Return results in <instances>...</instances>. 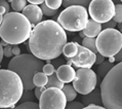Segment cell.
<instances>
[{
	"label": "cell",
	"mask_w": 122,
	"mask_h": 109,
	"mask_svg": "<svg viewBox=\"0 0 122 109\" xmlns=\"http://www.w3.org/2000/svg\"><path fill=\"white\" fill-rule=\"evenodd\" d=\"M56 74L61 81H63L64 83H69L74 80L76 75V71L74 70L73 67H71V65L65 64V65H61L57 68Z\"/></svg>",
	"instance_id": "13"
},
{
	"label": "cell",
	"mask_w": 122,
	"mask_h": 109,
	"mask_svg": "<svg viewBox=\"0 0 122 109\" xmlns=\"http://www.w3.org/2000/svg\"><path fill=\"white\" fill-rule=\"evenodd\" d=\"M66 107L68 109H82L84 108V105L80 102H76V101H70V103H68V105H66Z\"/></svg>",
	"instance_id": "29"
},
{
	"label": "cell",
	"mask_w": 122,
	"mask_h": 109,
	"mask_svg": "<svg viewBox=\"0 0 122 109\" xmlns=\"http://www.w3.org/2000/svg\"><path fill=\"white\" fill-rule=\"evenodd\" d=\"M28 2H30L31 4H36V5H38V4H41V3L44 2V0H27Z\"/></svg>",
	"instance_id": "40"
},
{
	"label": "cell",
	"mask_w": 122,
	"mask_h": 109,
	"mask_svg": "<svg viewBox=\"0 0 122 109\" xmlns=\"http://www.w3.org/2000/svg\"><path fill=\"white\" fill-rule=\"evenodd\" d=\"M82 45L84 47H86V49H90L91 52H93L94 54L99 53L97 52V38L96 37H87V36H85L82 39Z\"/></svg>",
	"instance_id": "19"
},
{
	"label": "cell",
	"mask_w": 122,
	"mask_h": 109,
	"mask_svg": "<svg viewBox=\"0 0 122 109\" xmlns=\"http://www.w3.org/2000/svg\"><path fill=\"white\" fill-rule=\"evenodd\" d=\"M115 61H118V62H120V61H122V47L120 49V50L118 52V54H116L114 57H112Z\"/></svg>",
	"instance_id": "36"
},
{
	"label": "cell",
	"mask_w": 122,
	"mask_h": 109,
	"mask_svg": "<svg viewBox=\"0 0 122 109\" xmlns=\"http://www.w3.org/2000/svg\"><path fill=\"white\" fill-rule=\"evenodd\" d=\"M53 60H55L53 61V65H56V66H59V65L61 66V64H63V62H64V61L62 59H60L59 57L56 58V59H53Z\"/></svg>",
	"instance_id": "39"
},
{
	"label": "cell",
	"mask_w": 122,
	"mask_h": 109,
	"mask_svg": "<svg viewBox=\"0 0 122 109\" xmlns=\"http://www.w3.org/2000/svg\"><path fill=\"white\" fill-rule=\"evenodd\" d=\"M43 60L35 57L34 54H18L12 58L8 64L7 69L15 72L23 81L24 90H33V77L36 72L42 70Z\"/></svg>",
	"instance_id": "5"
},
{
	"label": "cell",
	"mask_w": 122,
	"mask_h": 109,
	"mask_svg": "<svg viewBox=\"0 0 122 109\" xmlns=\"http://www.w3.org/2000/svg\"><path fill=\"white\" fill-rule=\"evenodd\" d=\"M3 49H2V45H1V43H0V63L2 62V59H3Z\"/></svg>",
	"instance_id": "41"
},
{
	"label": "cell",
	"mask_w": 122,
	"mask_h": 109,
	"mask_svg": "<svg viewBox=\"0 0 122 109\" xmlns=\"http://www.w3.org/2000/svg\"><path fill=\"white\" fill-rule=\"evenodd\" d=\"M118 29H119V31L122 33V23H118Z\"/></svg>",
	"instance_id": "43"
},
{
	"label": "cell",
	"mask_w": 122,
	"mask_h": 109,
	"mask_svg": "<svg viewBox=\"0 0 122 109\" xmlns=\"http://www.w3.org/2000/svg\"><path fill=\"white\" fill-rule=\"evenodd\" d=\"M11 7L15 11H22L27 5V0H11Z\"/></svg>",
	"instance_id": "23"
},
{
	"label": "cell",
	"mask_w": 122,
	"mask_h": 109,
	"mask_svg": "<svg viewBox=\"0 0 122 109\" xmlns=\"http://www.w3.org/2000/svg\"><path fill=\"white\" fill-rule=\"evenodd\" d=\"M117 25V23L114 21L113 19L110 20V21H108L106 23H104V25H102V28L103 29H108V28H115Z\"/></svg>",
	"instance_id": "31"
},
{
	"label": "cell",
	"mask_w": 122,
	"mask_h": 109,
	"mask_svg": "<svg viewBox=\"0 0 122 109\" xmlns=\"http://www.w3.org/2000/svg\"><path fill=\"white\" fill-rule=\"evenodd\" d=\"M3 56H5V57H11L12 56V46L11 45H6L4 46V49H3Z\"/></svg>",
	"instance_id": "32"
},
{
	"label": "cell",
	"mask_w": 122,
	"mask_h": 109,
	"mask_svg": "<svg viewBox=\"0 0 122 109\" xmlns=\"http://www.w3.org/2000/svg\"><path fill=\"white\" fill-rule=\"evenodd\" d=\"M42 71L43 73H45L47 76L51 75L52 73H55V66H53V64H45V65H43L42 67Z\"/></svg>",
	"instance_id": "28"
},
{
	"label": "cell",
	"mask_w": 122,
	"mask_h": 109,
	"mask_svg": "<svg viewBox=\"0 0 122 109\" xmlns=\"http://www.w3.org/2000/svg\"><path fill=\"white\" fill-rule=\"evenodd\" d=\"M120 1H121V2H122V0H120Z\"/></svg>",
	"instance_id": "46"
},
{
	"label": "cell",
	"mask_w": 122,
	"mask_h": 109,
	"mask_svg": "<svg viewBox=\"0 0 122 109\" xmlns=\"http://www.w3.org/2000/svg\"><path fill=\"white\" fill-rule=\"evenodd\" d=\"M97 74L90 68H79L73 80V87L81 95L88 94L97 87Z\"/></svg>",
	"instance_id": "10"
},
{
	"label": "cell",
	"mask_w": 122,
	"mask_h": 109,
	"mask_svg": "<svg viewBox=\"0 0 122 109\" xmlns=\"http://www.w3.org/2000/svg\"><path fill=\"white\" fill-rule=\"evenodd\" d=\"M78 52V43L77 42H69L66 43L63 49V54L66 58H72Z\"/></svg>",
	"instance_id": "16"
},
{
	"label": "cell",
	"mask_w": 122,
	"mask_h": 109,
	"mask_svg": "<svg viewBox=\"0 0 122 109\" xmlns=\"http://www.w3.org/2000/svg\"><path fill=\"white\" fill-rule=\"evenodd\" d=\"M62 91L64 92V94H65L66 99H67L68 102L73 101L74 99L77 97V91L74 88L73 86H70V84H68V83L67 84H64Z\"/></svg>",
	"instance_id": "20"
},
{
	"label": "cell",
	"mask_w": 122,
	"mask_h": 109,
	"mask_svg": "<svg viewBox=\"0 0 122 109\" xmlns=\"http://www.w3.org/2000/svg\"><path fill=\"white\" fill-rule=\"evenodd\" d=\"M16 108L19 109H38L39 108V104H37L36 102L34 101H27V102H23L20 105L16 106Z\"/></svg>",
	"instance_id": "25"
},
{
	"label": "cell",
	"mask_w": 122,
	"mask_h": 109,
	"mask_svg": "<svg viewBox=\"0 0 122 109\" xmlns=\"http://www.w3.org/2000/svg\"><path fill=\"white\" fill-rule=\"evenodd\" d=\"M88 15L93 21L104 24L113 19L115 4L112 0H91L88 4Z\"/></svg>",
	"instance_id": "8"
},
{
	"label": "cell",
	"mask_w": 122,
	"mask_h": 109,
	"mask_svg": "<svg viewBox=\"0 0 122 109\" xmlns=\"http://www.w3.org/2000/svg\"><path fill=\"white\" fill-rule=\"evenodd\" d=\"M79 35H80V37H81V38H84V37H85V34L83 33V31H82V30H81V31H79Z\"/></svg>",
	"instance_id": "42"
},
{
	"label": "cell",
	"mask_w": 122,
	"mask_h": 109,
	"mask_svg": "<svg viewBox=\"0 0 122 109\" xmlns=\"http://www.w3.org/2000/svg\"><path fill=\"white\" fill-rule=\"evenodd\" d=\"M104 61H105V57L103 54H101L100 53H97L96 54V62H94V64H96V65H99V64L104 62Z\"/></svg>",
	"instance_id": "33"
},
{
	"label": "cell",
	"mask_w": 122,
	"mask_h": 109,
	"mask_svg": "<svg viewBox=\"0 0 122 109\" xmlns=\"http://www.w3.org/2000/svg\"><path fill=\"white\" fill-rule=\"evenodd\" d=\"M0 6H3L5 8V12L7 13L9 12V5H8V2L6 0H0Z\"/></svg>",
	"instance_id": "35"
},
{
	"label": "cell",
	"mask_w": 122,
	"mask_h": 109,
	"mask_svg": "<svg viewBox=\"0 0 122 109\" xmlns=\"http://www.w3.org/2000/svg\"><path fill=\"white\" fill-rule=\"evenodd\" d=\"M122 47V33L115 28L102 30L97 36V52L105 58L114 57Z\"/></svg>",
	"instance_id": "7"
},
{
	"label": "cell",
	"mask_w": 122,
	"mask_h": 109,
	"mask_svg": "<svg viewBox=\"0 0 122 109\" xmlns=\"http://www.w3.org/2000/svg\"><path fill=\"white\" fill-rule=\"evenodd\" d=\"M45 4L52 9H59L63 4V0H44Z\"/></svg>",
	"instance_id": "27"
},
{
	"label": "cell",
	"mask_w": 122,
	"mask_h": 109,
	"mask_svg": "<svg viewBox=\"0 0 122 109\" xmlns=\"http://www.w3.org/2000/svg\"><path fill=\"white\" fill-rule=\"evenodd\" d=\"M114 66V64L112 62H109V61H107V62H102L101 64H99L97 67V73L99 74V76H101L102 78H104L105 76L107 75V73L109 72V71L112 69V67Z\"/></svg>",
	"instance_id": "17"
},
{
	"label": "cell",
	"mask_w": 122,
	"mask_h": 109,
	"mask_svg": "<svg viewBox=\"0 0 122 109\" xmlns=\"http://www.w3.org/2000/svg\"><path fill=\"white\" fill-rule=\"evenodd\" d=\"M102 30H103V28H102L101 23H97L93 20H89V21H87L82 31L87 37H97L101 33Z\"/></svg>",
	"instance_id": "15"
},
{
	"label": "cell",
	"mask_w": 122,
	"mask_h": 109,
	"mask_svg": "<svg viewBox=\"0 0 122 109\" xmlns=\"http://www.w3.org/2000/svg\"><path fill=\"white\" fill-rule=\"evenodd\" d=\"M113 20L116 23H122V4L120 3L115 4V15Z\"/></svg>",
	"instance_id": "24"
},
{
	"label": "cell",
	"mask_w": 122,
	"mask_h": 109,
	"mask_svg": "<svg viewBox=\"0 0 122 109\" xmlns=\"http://www.w3.org/2000/svg\"><path fill=\"white\" fill-rule=\"evenodd\" d=\"M82 104L84 105V107L87 106V105H89V104L103 105L101 91H99L97 88L94 87L88 94H84L82 96Z\"/></svg>",
	"instance_id": "14"
},
{
	"label": "cell",
	"mask_w": 122,
	"mask_h": 109,
	"mask_svg": "<svg viewBox=\"0 0 122 109\" xmlns=\"http://www.w3.org/2000/svg\"><path fill=\"white\" fill-rule=\"evenodd\" d=\"M24 92L23 81L9 69H0V108L15 107Z\"/></svg>",
	"instance_id": "4"
},
{
	"label": "cell",
	"mask_w": 122,
	"mask_h": 109,
	"mask_svg": "<svg viewBox=\"0 0 122 109\" xmlns=\"http://www.w3.org/2000/svg\"><path fill=\"white\" fill-rule=\"evenodd\" d=\"M26 92L24 93L23 92V95L21 97V103H23V102H27V101H33V95L30 93V90H25Z\"/></svg>",
	"instance_id": "30"
},
{
	"label": "cell",
	"mask_w": 122,
	"mask_h": 109,
	"mask_svg": "<svg viewBox=\"0 0 122 109\" xmlns=\"http://www.w3.org/2000/svg\"><path fill=\"white\" fill-rule=\"evenodd\" d=\"M32 25L23 13L7 12L0 24V37L9 44L18 45L29 39Z\"/></svg>",
	"instance_id": "2"
},
{
	"label": "cell",
	"mask_w": 122,
	"mask_h": 109,
	"mask_svg": "<svg viewBox=\"0 0 122 109\" xmlns=\"http://www.w3.org/2000/svg\"><path fill=\"white\" fill-rule=\"evenodd\" d=\"M41 11L43 12V15H45L47 16H53L57 12V9H52L48 7L45 3H41Z\"/></svg>",
	"instance_id": "26"
},
{
	"label": "cell",
	"mask_w": 122,
	"mask_h": 109,
	"mask_svg": "<svg viewBox=\"0 0 122 109\" xmlns=\"http://www.w3.org/2000/svg\"><path fill=\"white\" fill-rule=\"evenodd\" d=\"M47 80H48V76L46 75L45 73L43 72H40V71H38V72L35 73V75H34L33 77V83L35 87H45L46 83H47Z\"/></svg>",
	"instance_id": "18"
},
{
	"label": "cell",
	"mask_w": 122,
	"mask_h": 109,
	"mask_svg": "<svg viewBox=\"0 0 122 109\" xmlns=\"http://www.w3.org/2000/svg\"><path fill=\"white\" fill-rule=\"evenodd\" d=\"M104 108L122 109V61L114 65L101 83Z\"/></svg>",
	"instance_id": "3"
},
{
	"label": "cell",
	"mask_w": 122,
	"mask_h": 109,
	"mask_svg": "<svg viewBox=\"0 0 122 109\" xmlns=\"http://www.w3.org/2000/svg\"><path fill=\"white\" fill-rule=\"evenodd\" d=\"M84 108H87V109H90V108H93V109H101V108H104L103 105H97V104H89L85 106Z\"/></svg>",
	"instance_id": "37"
},
{
	"label": "cell",
	"mask_w": 122,
	"mask_h": 109,
	"mask_svg": "<svg viewBox=\"0 0 122 109\" xmlns=\"http://www.w3.org/2000/svg\"><path fill=\"white\" fill-rule=\"evenodd\" d=\"M12 54H15V56H18V54H21V49H20L19 46H12Z\"/></svg>",
	"instance_id": "38"
},
{
	"label": "cell",
	"mask_w": 122,
	"mask_h": 109,
	"mask_svg": "<svg viewBox=\"0 0 122 109\" xmlns=\"http://www.w3.org/2000/svg\"><path fill=\"white\" fill-rule=\"evenodd\" d=\"M88 21V12L82 5H71L61 11L57 23L70 32H79Z\"/></svg>",
	"instance_id": "6"
},
{
	"label": "cell",
	"mask_w": 122,
	"mask_h": 109,
	"mask_svg": "<svg viewBox=\"0 0 122 109\" xmlns=\"http://www.w3.org/2000/svg\"><path fill=\"white\" fill-rule=\"evenodd\" d=\"M91 0H63V4L65 7L71 5H82L84 7L88 6V4L90 3Z\"/></svg>",
	"instance_id": "22"
},
{
	"label": "cell",
	"mask_w": 122,
	"mask_h": 109,
	"mask_svg": "<svg viewBox=\"0 0 122 109\" xmlns=\"http://www.w3.org/2000/svg\"><path fill=\"white\" fill-rule=\"evenodd\" d=\"M69 61L78 68H91L96 62V54L90 49L78 44V52L74 57L69 58Z\"/></svg>",
	"instance_id": "11"
},
{
	"label": "cell",
	"mask_w": 122,
	"mask_h": 109,
	"mask_svg": "<svg viewBox=\"0 0 122 109\" xmlns=\"http://www.w3.org/2000/svg\"><path fill=\"white\" fill-rule=\"evenodd\" d=\"M45 87H36L35 88V98L37 99H39L40 96H41V94H42V92L45 90Z\"/></svg>",
	"instance_id": "34"
},
{
	"label": "cell",
	"mask_w": 122,
	"mask_h": 109,
	"mask_svg": "<svg viewBox=\"0 0 122 109\" xmlns=\"http://www.w3.org/2000/svg\"><path fill=\"white\" fill-rule=\"evenodd\" d=\"M22 11H23V15L30 21L32 27L34 25H37L38 23L42 21L43 12L41 11V7H39L38 5H36V4L26 5L25 8Z\"/></svg>",
	"instance_id": "12"
},
{
	"label": "cell",
	"mask_w": 122,
	"mask_h": 109,
	"mask_svg": "<svg viewBox=\"0 0 122 109\" xmlns=\"http://www.w3.org/2000/svg\"><path fill=\"white\" fill-rule=\"evenodd\" d=\"M67 43L65 29L53 20L41 21L34 27L29 37V49L41 60H53L63 54Z\"/></svg>",
	"instance_id": "1"
},
{
	"label": "cell",
	"mask_w": 122,
	"mask_h": 109,
	"mask_svg": "<svg viewBox=\"0 0 122 109\" xmlns=\"http://www.w3.org/2000/svg\"><path fill=\"white\" fill-rule=\"evenodd\" d=\"M64 83L63 81H61L59 78H57L56 74V73H52L51 75L48 76V80H47V83H46V87H59L62 90L63 87H64Z\"/></svg>",
	"instance_id": "21"
},
{
	"label": "cell",
	"mask_w": 122,
	"mask_h": 109,
	"mask_svg": "<svg viewBox=\"0 0 122 109\" xmlns=\"http://www.w3.org/2000/svg\"><path fill=\"white\" fill-rule=\"evenodd\" d=\"M0 43H1V45H2V46H6V45H8V44H9V43H7L6 41H4V40H2V41L0 42Z\"/></svg>",
	"instance_id": "44"
},
{
	"label": "cell",
	"mask_w": 122,
	"mask_h": 109,
	"mask_svg": "<svg viewBox=\"0 0 122 109\" xmlns=\"http://www.w3.org/2000/svg\"><path fill=\"white\" fill-rule=\"evenodd\" d=\"M1 22H2V15L0 13V24H1Z\"/></svg>",
	"instance_id": "45"
},
{
	"label": "cell",
	"mask_w": 122,
	"mask_h": 109,
	"mask_svg": "<svg viewBox=\"0 0 122 109\" xmlns=\"http://www.w3.org/2000/svg\"><path fill=\"white\" fill-rule=\"evenodd\" d=\"M66 105V96L59 87H46L39 98V108L41 109H64Z\"/></svg>",
	"instance_id": "9"
}]
</instances>
